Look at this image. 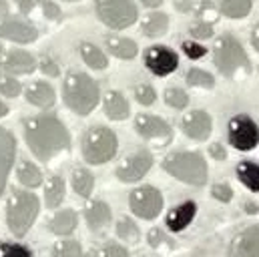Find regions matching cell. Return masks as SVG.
Returning a JSON list of instances; mask_svg holds the SVG:
<instances>
[{"label":"cell","mask_w":259,"mask_h":257,"mask_svg":"<svg viewBox=\"0 0 259 257\" xmlns=\"http://www.w3.org/2000/svg\"><path fill=\"white\" fill-rule=\"evenodd\" d=\"M4 115H8V105H4L0 101V117H4Z\"/></svg>","instance_id":"cell-52"},{"label":"cell","mask_w":259,"mask_h":257,"mask_svg":"<svg viewBox=\"0 0 259 257\" xmlns=\"http://www.w3.org/2000/svg\"><path fill=\"white\" fill-rule=\"evenodd\" d=\"M95 8L103 24L113 30H125L137 22V6L133 0H95Z\"/></svg>","instance_id":"cell-7"},{"label":"cell","mask_w":259,"mask_h":257,"mask_svg":"<svg viewBox=\"0 0 259 257\" xmlns=\"http://www.w3.org/2000/svg\"><path fill=\"white\" fill-rule=\"evenodd\" d=\"M165 103H167L171 109L181 111V109H185V107L189 105V97H187V93H185L183 89L169 87V89L165 91Z\"/></svg>","instance_id":"cell-34"},{"label":"cell","mask_w":259,"mask_h":257,"mask_svg":"<svg viewBox=\"0 0 259 257\" xmlns=\"http://www.w3.org/2000/svg\"><path fill=\"white\" fill-rule=\"evenodd\" d=\"M91 257H129V251L119 243H103L91 251Z\"/></svg>","instance_id":"cell-35"},{"label":"cell","mask_w":259,"mask_h":257,"mask_svg":"<svg viewBox=\"0 0 259 257\" xmlns=\"http://www.w3.org/2000/svg\"><path fill=\"white\" fill-rule=\"evenodd\" d=\"M0 257H34L32 251L20 243H10V241H0Z\"/></svg>","instance_id":"cell-37"},{"label":"cell","mask_w":259,"mask_h":257,"mask_svg":"<svg viewBox=\"0 0 259 257\" xmlns=\"http://www.w3.org/2000/svg\"><path fill=\"white\" fill-rule=\"evenodd\" d=\"M251 45H253V49L259 53V24H255V28L251 32Z\"/></svg>","instance_id":"cell-49"},{"label":"cell","mask_w":259,"mask_h":257,"mask_svg":"<svg viewBox=\"0 0 259 257\" xmlns=\"http://www.w3.org/2000/svg\"><path fill=\"white\" fill-rule=\"evenodd\" d=\"M213 59H215V66L219 68V72L223 76H229V78H233L239 72H249L251 70V63H249L243 47L231 34H223L215 42Z\"/></svg>","instance_id":"cell-5"},{"label":"cell","mask_w":259,"mask_h":257,"mask_svg":"<svg viewBox=\"0 0 259 257\" xmlns=\"http://www.w3.org/2000/svg\"><path fill=\"white\" fill-rule=\"evenodd\" d=\"M229 143L237 151H251L259 145L257 123L247 115H235L227 127Z\"/></svg>","instance_id":"cell-8"},{"label":"cell","mask_w":259,"mask_h":257,"mask_svg":"<svg viewBox=\"0 0 259 257\" xmlns=\"http://www.w3.org/2000/svg\"><path fill=\"white\" fill-rule=\"evenodd\" d=\"M26 101L34 107H40V109H49L55 105L57 101V95H55V89L45 82V80H34L26 87Z\"/></svg>","instance_id":"cell-18"},{"label":"cell","mask_w":259,"mask_h":257,"mask_svg":"<svg viewBox=\"0 0 259 257\" xmlns=\"http://www.w3.org/2000/svg\"><path fill=\"white\" fill-rule=\"evenodd\" d=\"M191 36L197 40H207V38L213 36V26L209 22H199L191 28Z\"/></svg>","instance_id":"cell-41"},{"label":"cell","mask_w":259,"mask_h":257,"mask_svg":"<svg viewBox=\"0 0 259 257\" xmlns=\"http://www.w3.org/2000/svg\"><path fill=\"white\" fill-rule=\"evenodd\" d=\"M135 128L143 139L153 141L157 145H167L171 141V135H173L169 123L163 121L161 117H155V115H137Z\"/></svg>","instance_id":"cell-11"},{"label":"cell","mask_w":259,"mask_h":257,"mask_svg":"<svg viewBox=\"0 0 259 257\" xmlns=\"http://www.w3.org/2000/svg\"><path fill=\"white\" fill-rule=\"evenodd\" d=\"M24 139L28 149L42 163L70 149V133L55 115H36L24 119Z\"/></svg>","instance_id":"cell-1"},{"label":"cell","mask_w":259,"mask_h":257,"mask_svg":"<svg viewBox=\"0 0 259 257\" xmlns=\"http://www.w3.org/2000/svg\"><path fill=\"white\" fill-rule=\"evenodd\" d=\"M183 133L193 139V141H205L209 135H211V128H213V121L211 117L205 113V111H191L183 117Z\"/></svg>","instance_id":"cell-17"},{"label":"cell","mask_w":259,"mask_h":257,"mask_svg":"<svg viewBox=\"0 0 259 257\" xmlns=\"http://www.w3.org/2000/svg\"><path fill=\"white\" fill-rule=\"evenodd\" d=\"M16 175H18V181L28 189H36L42 185V171L30 161H22L16 169Z\"/></svg>","instance_id":"cell-25"},{"label":"cell","mask_w":259,"mask_h":257,"mask_svg":"<svg viewBox=\"0 0 259 257\" xmlns=\"http://www.w3.org/2000/svg\"><path fill=\"white\" fill-rule=\"evenodd\" d=\"M117 235L127 241V243H137L141 233H139V227L135 225V221L131 217H123L119 223H117Z\"/></svg>","instance_id":"cell-33"},{"label":"cell","mask_w":259,"mask_h":257,"mask_svg":"<svg viewBox=\"0 0 259 257\" xmlns=\"http://www.w3.org/2000/svg\"><path fill=\"white\" fill-rule=\"evenodd\" d=\"M65 105L76 115H89L99 105V84L84 72L70 70L63 82Z\"/></svg>","instance_id":"cell-2"},{"label":"cell","mask_w":259,"mask_h":257,"mask_svg":"<svg viewBox=\"0 0 259 257\" xmlns=\"http://www.w3.org/2000/svg\"><path fill=\"white\" fill-rule=\"evenodd\" d=\"M207 14H211L213 18H217V12L213 10V4L209 0H203L201 2V8H199V16L203 18V22H207Z\"/></svg>","instance_id":"cell-47"},{"label":"cell","mask_w":259,"mask_h":257,"mask_svg":"<svg viewBox=\"0 0 259 257\" xmlns=\"http://www.w3.org/2000/svg\"><path fill=\"white\" fill-rule=\"evenodd\" d=\"M195 213H197L195 201H185V203H181L179 207L171 209L169 215H167V227H169V231L179 233V231H183L185 227H189L191 221L195 219Z\"/></svg>","instance_id":"cell-20"},{"label":"cell","mask_w":259,"mask_h":257,"mask_svg":"<svg viewBox=\"0 0 259 257\" xmlns=\"http://www.w3.org/2000/svg\"><path fill=\"white\" fill-rule=\"evenodd\" d=\"M135 97H137V101H139L143 107H149V105L155 103L157 93H155V89H153L151 84H139V87L135 89Z\"/></svg>","instance_id":"cell-38"},{"label":"cell","mask_w":259,"mask_h":257,"mask_svg":"<svg viewBox=\"0 0 259 257\" xmlns=\"http://www.w3.org/2000/svg\"><path fill=\"white\" fill-rule=\"evenodd\" d=\"M107 47H109L111 55H115L117 59H123V61H133L139 53L137 42L131 38H125V36H109Z\"/></svg>","instance_id":"cell-22"},{"label":"cell","mask_w":259,"mask_h":257,"mask_svg":"<svg viewBox=\"0 0 259 257\" xmlns=\"http://www.w3.org/2000/svg\"><path fill=\"white\" fill-rule=\"evenodd\" d=\"M227 257H259V225L245 227L231 241Z\"/></svg>","instance_id":"cell-14"},{"label":"cell","mask_w":259,"mask_h":257,"mask_svg":"<svg viewBox=\"0 0 259 257\" xmlns=\"http://www.w3.org/2000/svg\"><path fill=\"white\" fill-rule=\"evenodd\" d=\"M38 211H40V203L34 193L18 191V189L12 193L6 203V223L12 235L24 237L32 227V223L36 221Z\"/></svg>","instance_id":"cell-3"},{"label":"cell","mask_w":259,"mask_h":257,"mask_svg":"<svg viewBox=\"0 0 259 257\" xmlns=\"http://www.w3.org/2000/svg\"><path fill=\"white\" fill-rule=\"evenodd\" d=\"M51 257H82V247L74 239H65L53 245Z\"/></svg>","instance_id":"cell-31"},{"label":"cell","mask_w":259,"mask_h":257,"mask_svg":"<svg viewBox=\"0 0 259 257\" xmlns=\"http://www.w3.org/2000/svg\"><path fill=\"white\" fill-rule=\"evenodd\" d=\"M14 157H16V139L10 131L0 127V195L6 187L10 169L14 165Z\"/></svg>","instance_id":"cell-16"},{"label":"cell","mask_w":259,"mask_h":257,"mask_svg":"<svg viewBox=\"0 0 259 257\" xmlns=\"http://www.w3.org/2000/svg\"><path fill=\"white\" fill-rule=\"evenodd\" d=\"M42 12H45V16L47 18H51V20H59L61 18V8L55 4V2H49V0H45L42 2Z\"/></svg>","instance_id":"cell-42"},{"label":"cell","mask_w":259,"mask_h":257,"mask_svg":"<svg viewBox=\"0 0 259 257\" xmlns=\"http://www.w3.org/2000/svg\"><path fill=\"white\" fill-rule=\"evenodd\" d=\"M20 91H22V87H20V82H18L12 74H8V72L0 74V93H2L4 97L14 99V97L20 95Z\"/></svg>","instance_id":"cell-36"},{"label":"cell","mask_w":259,"mask_h":257,"mask_svg":"<svg viewBox=\"0 0 259 257\" xmlns=\"http://www.w3.org/2000/svg\"><path fill=\"white\" fill-rule=\"evenodd\" d=\"M149 243H151V247H161L163 243H167V245H169L171 241L163 235V231H161V229H151V231H149Z\"/></svg>","instance_id":"cell-43"},{"label":"cell","mask_w":259,"mask_h":257,"mask_svg":"<svg viewBox=\"0 0 259 257\" xmlns=\"http://www.w3.org/2000/svg\"><path fill=\"white\" fill-rule=\"evenodd\" d=\"M93 187H95V177L89 169L78 167V169L72 171V189L76 191V195L87 199V197H91Z\"/></svg>","instance_id":"cell-29"},{"label":"cell","mask_w":259,"mask_h":257,"mask_svg":"<svg viewBox=\"0 0 259 257\" xmlns=\"http://www.w3.org/2000/svg\"><path fill=\"white\" fill-rule=\"evenodd\" d=\"M145 66L153 74H157V76H167V74H171V72L177 70L179 57H177V53L173 49L157 45V47H151L145 53Z\"/></svg>","instance_id":"cell-10"},{"label":"cell","mask_w":259,"mask_h":257,"mask_svg":"<svg viewBox=\"0 0 259 257\" xmlns=\"http://www.w3.org/2000/svg\"><path fill=\"white\" fill-rule=\"evenodd\" d=\"M111 207L105 201H91L84 209V219L91 231H103L111 223Z\"/></svg>","instance_id":"cell-19"},{"label":"cell","mask_w":259,"mask_h":257,"mask_svg":"<svg viewBox=\"0 0 259 257\" xmlns=\"http://www.w3.org/2000/svg\"><path fill=\"white\" fill-rule=\"evenodd\" d=\"M221 12L227 18H243L251 12V0H221Z\"/></svg>","instance_id":"cell-30"},{"label":"cell","mask_w":259,"mask_h":257,"mask_svg":"<svg viewBox=\"0 0 259 257\" xmlns=\"http://www.w3.org/2000/svg\"><path fill=\"white\" fill-rule=\"evenodd\" d=\"M65 199V181L59 175H53L45 185V203L49 209H57Z\"/></svg>","instance_id":"cell-26"},{"label":"cell","mask_w":259,"mask_h":257,"mask_svg":"<svg viewBox=\"0 0 259 257\" xmlns=\"http://www.w3.org/2000/svg\"><path fill=\"white\" fill-rule=\"evenodd\" d=\"M0 38L12 40L18 45H28V42H34L38 38V30L30 22L6 16L0 20Z\"/></svg>","instance_id":"cell-13"},{"label":"cell","mask_w":259,"mask_h":257,"mask_svg":"<svg viewBox=\"0 0 259 257\" xmlns=\"http://www.w3.org/2000/svg\"><path fill=\"white\" fill-rule=\"evenodd\" d=\"M119 149L117 135L107 127L89 128L82 137V157L91 165H103L115 157Z\"/></svg>","instance_id":"cell-6"},{"label":"cell","mask_w":259,"mask_h":257,"mask_svg":"<svg viewBox=\"0 0 259 257\" xmlns=\"http://www.w3.org/2000/svg\"><path fill=\"white\" fill-rule=\"evenodd\" d=\"M169 28V16L165 12H151L143 24H141V30L145 36L149 38H157V36H163Z\"/></svg>","instance_id":"cell-23"},{"label":"cell","mask_w":259,"mask_h":257,"mask_svg":"<svg viewBox=\"0 0 259 257\" xmlns=\"http://www.w3.org/2000/svg\"><path fill=\"white\" fill-rule=\"evenodd\" d=\"M129 207L131 211L141 217V219H155L159 217L161 209H163V195L155 187H139L129 195Z\"/></svg>","instance_id":"cell-9"},{"label":"cell","mask_w":259,"mask_h":257,"mask_svg":"<svg viewBox=\"0 0 259 257\" xmlns=\"http://www.w3.org/2000/svg\"><path fill=\"white\" fill-rule=\"evenodd\" d=\"M237 179L251 193H259V165L243 161L237 165Z\"/></svg>","instance_id":"cell-27"},{"label":"cell","mask_w":259,"mask_h":257,"mask_svg":"<svg viewBox=\"0 0 259 257\" xmlns=\"http://www.w3.org/2000/svg\"><path fill=\"white\" fill-rule=\"evenodd\" d=\"M209 153H211V157L217 159V161H225V159H227V151H225V147L219 145V143H213V145L209 147Z\"/></svg>","instance_id":"cell-46"},{"label":"cell","mask_w":259,"mask_h":257,"mask_svg":"<svg viewBox=\"0 0 259 257\" xmlns=\"http://www.w3.org/2000/svg\"><path fill=\"white\" fill-rule=\"evenodd\" d=\"M66 2H76V0H66Z\"/></svg>","instance_id":"cell-53"},{"label":"cell","mask_w":259,"mask_h":257,"mask_svg":"<svg viewBox=\"0 0 259 257\" xmlns=\"http://www.w3.org/2000/svg\"><path fill=\"white\" fill-rule=\"evenodd\" d=\"M40 70L45 72V74H49V76H59V64L55 63V61H51V59H45L42 63H40Z\"/></svg>","instance_id":"cell-45"},{"label":"cell","mask_w":259,"mask_h":257,"mask_svg":"<svg viewBox=\"0 0 259 257\" xmlns=\"http://www.w3.org/2000/svg\"><path fill=\"white\" fill-rule=\"evenodd\" d=\"M185 80H187V84L199 87V89H213V87H215L213 74H209V72L203 70V68H191V70L187 72Z\"/></svg>","instance_id":"cell-32"},{"label":"cell","mask_w":259,"mask_h":257,"mask_svg":"<svg viewBox=\"0 0 259 257\" xmlns=\"http://www.w3.org/2000/svg\"><path fill=\"white\" fill-rule=\"evenodd\" d=\"M103 107H105V115L111 121H125L131 113L127 99L119 91H109L103 99Z\"/></svg>","instance_id":"cell-21"},{"label":"cell","mask_w":259,"mask_h":257,"mask_svg":"<svg viewBox=\"0 0 259 257\" xmlns=\"http://www.w3.org/2000/svg\"><path fill=\"white\" fill-rule=\"evenodd\" d=\"M175 6L181 10V12H189L193 8V2L191 0H175Z\"/></svg>","instance_id":"cell-48"},{"label":"cell","mask_w":259,"mask_h":257,"mask_svg":"<svg viewBox=\"0 0 259 257\" xmlns=\"http://www.w3.org/2000/svg\"><path fill=\"white\" fill-rule=\"evenodd\" d=\"M76 223H78L76 213H74L72 209H65V211H59V213L51 219L49 227H51V231H53L55 235H70V233L76 229Z\"/></svg>","instance_id":"cell-24"},{"label":"cell","mask_w":259,"mask_h":257,"mask_svg":"<svg viewBox=\"0 0 259 257\" xmlns=\"http://www.w3.org/2000/svg\"><path fill=\"white\" fill-rule=\"evenodd\" d=\"M145 6H149V8H159L161 4H163V0H141Z\"/></svg>","instance_id":"cell-50"},{"label":"cell","mask_w":259,"mask_h":257,"mask_svg":"<svg viewBox=\"0 0 259 257\" xmlns=\"http://www.w3.org/2000/svg\"><path fill=\"white\" fill-rule=\"evenodd\" d=\"M151 167H153V155L149 151H137L133 157L125 159L117 167V177L125 183H135L143 179Z\"/></svg>","instance_id":"cell-12"},{"label":"cell","mask_w":259,"mask_h":257,"mask_svg":"<svg viewBox=\"0 0 259 257\" xmlns=\"http://www.w3.org/2000/svg\"><path fill=\"white\" fill-rule=\"evenodd\" d=\"M6 16H8V4L4 0H0V20L6 18Z\"/></svg>","instance_id":"cell-51"},{"label":"cell","mask_w":259,"mask_h":257,"mask_svg":"<svg viewBox=\"0 0 259 257\" xmlns=\"http://www.w3.org/2000/svg\"><path fill=\"white\" fill-rule=\"evenodd\" d=\"M163 169L175 179L195 185V187L205 185L209 177L205 159L195 151H179V153L167 155L163 161Z\"/></svg>","instance_id":"cell-4"},{"label":"cell","mask_w":259,"mask_h":257,"mask_svg":"<svg viewBox=\"0 0 259 257\" xmlns=\"http://www.w3.org/2000/svg\"><path fill=\"white\" fill-rule=\"evenodd\" d=\"M0 68L12 74H30L36 68V61L26 51L10 49V51L0 53Z\"/></svg>","instance_id":"cell-15"},{"label":"cell","mask_w":259,"mask_h":257,"mask_svg":"<svg viewBox=\"0 0 259 257\" xmlns=\"http://www.w3.org/2000/svg\"><path fill=\"white\" fill-rule=\"evenodd\" d=\"M80 57H82L84 63L89 64L91 68H95V70H103V68L109 66V59L105 57V53L99 47H95L93 42H82L80 45Z\"/></svg>","instance_id":"cell-28"},{"label":"cell","mask_w":259,"mask_h":257,"mask_svg":"<svg viewBox=\"0 0 259 257\" xmlns=\"http://www.w3.org/2000/svg\"><path fill=\"white\" fill-rule=\"evenodd\" d=\"M183 53L191 59V61H199L201 57H205V53H207V49L203 47V45H199V42H193V40H185L183 42Z\"/></svg>","instance_id":"cell-39"},{"label":"cell","mask_w":259,"mask_h":257,"mask_svg":"<svg viewBox=\"0 0 259 257\" xmlns=\"http://www.w3.org/2000/svg\"><path fill=\"white\" fill-rule=\"evenodd\" d=\"M211 195H213L217 201H221V203H229L231 197H233V191H231V187H229L227 183H217V185H213Z\"/></svg>","instance_id":"cell-40"},{"label":"cell","mask_w":259,"mask_h":257,"mask_svg":"<svg viewBox=\"0 0 259 257\" xmlns=\"http://www.w3.org/2000/svg\"><path fill=\"white\" fill-rule=\"evenodd\" d=\"M42 2L45 0H16V6L22 14H30L36 6H42Z\"/></svg>","instance_id":"cell-44"}]
</instances>
